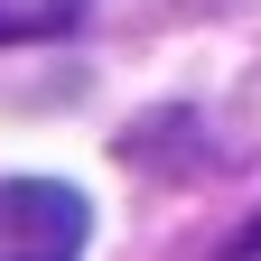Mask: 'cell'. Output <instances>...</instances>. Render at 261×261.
Listing matches in <instances>:
<instances>
[{"label": "cell", "mask_w": 261, "mask_h": 261, "mask_svg": "<svg viewBox=\"0 0 261 261\" xmlns=\"http://www.w3.org/2000/svg\"><path fill=\"white\" fill-rule=\"evenodd\" d=\"M65 19H75V0H0V47H19V38H56Z\"/></svg>", "instance_id": "obj_1"}, {"label": "cell", "mask_w": 261, "mask_h": 261, "mask_svg": "<svg viewBox=\"0 0 261 261\" xmlns=\"http://www.w3.org/2000/svg\"><path fill=\"white\" fill-rule=\"evenodd\" d=\"M243 252H261V224H252V233H243Z\"/></svg>", "instance_id": "obj_2"}]
</instances>
